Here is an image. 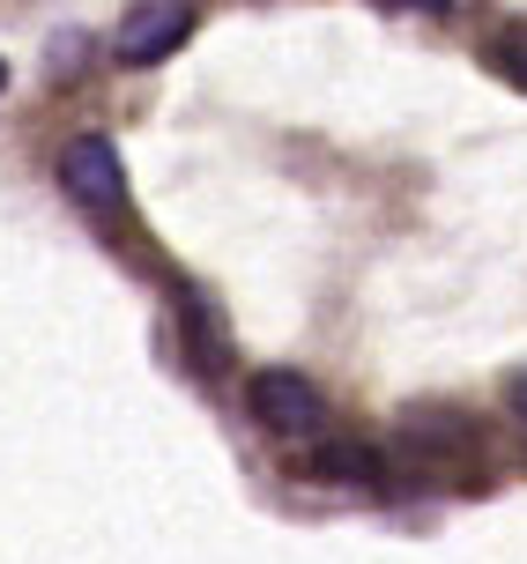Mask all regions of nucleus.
Masks as SVG:
<instances>
[{
    "instance_id": "f257e3e1",
    "label": "nucleus",
    "mask_w": 527,
    "mask_h": 564,
    "mask_svg": "<svg viewBox=\"0 0 527 564\" xmlns=\"http://www.w3.org/2000/svg\"><path fill=\"white\" fill-rule=\"evenodd\" d=\"M246 409L260 431H282V438H312L327 423V401H320V387H312L305 371H252Z\"/></svg>"
},
{
    "instance_id": "f03ea898",
    "label": "nucleus",
    "mask_w": 527,
    "mask_h": 564,
    "mask_svg": "<svg viewBox=\"0 0 527 564\" xmlns=\"http://www.w3.org/2000/svg\"><path fill=\"white\" fill-rule=\"evenodd\" d=\"M60 186L83 200L89 216H119V208H127V171H119L105 134H75L60 149Z\"/></svg>"
},
{
    "instance_id": "7ed1b4c3",
    "label": "nucleus",
    "mask_w": 527,
    "mask_h": 564,
    "mask_svg": "<svg viewBox=\"0 0 527 564\" xmlns=\"http://www.w3.org/2000/svg\"><path fill=\"white\" fill-rule=\"evenodd\" d=\"M194 37V8H127L119 15V37H111V53L135 59V67H149V59L179 53Z\"/></svg>"
},
{
    "instance_id": "20e7f679",
    "label": "nucleus",
    "mask_w": 527,
    "mask_h": 564,
    "mask_svg": "<svg viewBox=\"0 0 527 564\" xmlns=\"http://www.w3.org/2000/svg\"><path fill=\"white\" fill-rule=\"evenodd\" d=\"M312 476L320 482H357V490H379L387 482V460L372 446H357V438H334V446L312 453Z\"/></svg>"
},
{
    "instance_id": "39448f33",
    "label": "nucleus",
    "mask_w": 527,
    "mask_h": 564,
    "mask_svg": "<svg viewBox=\"0 0 527 564\" xmlns=\"http://www.w3.org/2000/svg\"><path fill=\"white\" fill-rule=\"evenodd\" d=\"M491 67H498L505 83L527 89V30H498V37H491Z\"/></svg>"
},
{
    "instance_id": "423d86ee",
    "label": "nucleus",
    "mask_w": 527,
    "mask_h": 564,
    "mask_svg": "<svg viewBox=\"0 0 527 564\" xmlns=\"http://www.w3.org/2000/svg\"><path fill=\"white\" fill-rule=\"evenodd\" d=\"M186 335H194V357L208 365V357H216V327H208V305H201V290H186Z\"/></svg>"
},
{
    "instance_id": "0eeeda50",
    "label": "nucleus",
    "mask_w": 527,
    "mask_h": 564,
    "mask_svg": "<svg viewBox=\"0 0 527 564\" xmlns=\"http://www.w3.org/2000/svg\"><path fill=\"white\" fill-rule=\"evenodd\" d=\"M513 416L527 423V371H520V387H513Z\"/></svg>"
},
{
    "instance_id": "6e6552de",
    "label": "nucleus",
    "mask_w": 527,
    "mask_h": 564,
    "mask_svg": "<svg viewBox=\"0 0 527 564\" xmlns=\"http://www.w3.org/2000/svg\"><path fill=\"white\" fill-rule=\"evenodd\" d=\"M0 89H8V67H0Z\"/></svg>"
}]
</instances>
